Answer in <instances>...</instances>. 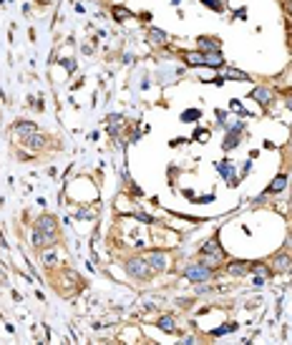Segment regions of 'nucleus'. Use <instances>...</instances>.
<instances>
[{"instance_id":"f257e3e1","label":"nucleus","mask_w":292,"mask_h":345,"mask_svg":"<svg viewBox=\"0 0 292 345\" xmlns=\"http://www.w3.org/2000/svg\"><path fill=\"white\" fill-rule=\"evenodd\" d=\"M56 242H58V219L53 214L38 217L33 225V247L46 250V247H56Z\"/></svg>"},{"instance_id":"f03ea898","label":"nucleus","mask_w":292,"mask_h":345,"mask_svg":"<svg viewBox=\"0 0 292 345\" xmlns=\"http://www.w3.org/2000/svg\"><path fill=\"white\" fill-rule=\"evenodd\" d=\"M214 275H217V270L214 267H209L204 265L202 259L199 262H192V265H186L184 270H181V277L184 280H189V282H209V280H214Z\"/></svg>"},{"instance_id":"7ed1b4c3","label":"nucleus","mask_w":292,"mask_h":345,"mask_svg":"<svg viewBox=\"0 0 292 345\" xmlns=\"http://www.w3.org/2000/svg\"><path fill=\"white\" fill-rule=\"evenodd\" d=\"M199 257H202V262L204 265H209V267H219L222 262H224V250L219 247V234H214L209 242H206L204 247L199 250Z\"/></svg>"},{"instance_id":"20e7f679","label":"nucleus","mask_w":292,"mask_h":345,"mask_svg":"<svg viewBox=\"0 0 292 345\" xmlns=\"http://www.w3.org/2000/svg\"><path fill=\"white\" fill-rule=\"evenodd\" d=\"M123 270H126L134 280H139V282H146V280L154 277V270L149 267L146 257H126L123 259Z\"/></svg>"},{"instance_id":"39448f33","label":"nucleus","mask_w":292,"mask_h":345,"mask_svg":"<svg viewBox=\"0 0 292 345\" xmlns=\"http://www.w3.org/2000/svg\"><path fill=\"white\" fill-rule=\"evenodd\" d=\"M144 257H146V262H149V267L154 270V275L166 272V270L172 267V257H169L166 252H161V250H151V252H146Z\"/></svg>"},{"instance_id":"423d86ee","label":"nucleus","mask_w":292,"mask_h":345,"mask_svg":"<svg viewBox=\"0 0 292 345\" xmlns=\"http://www.w3.org/2000/svg\"><path fill=\"white\" fill-rule=\"evenodd\" d=\"M249 265H252V262L232 259V262H227V265H224V272H227L230 277H247V275H249Z\"/></svg>"},{"instance_id":"0eeeda50","label":"nucleus","mask_w":292,"mask_h":345,"mask_svg":"<svg viewBox=\"0 0 292 345\" xmlns=\"http://www.w3.org/2000/svg\"><path fill=\"white\" fill-rule=\"evenodd\" d=\"M23 146H26V149H30V151H43V149L48 146V139H46L40 131H35V134H30V136H26V139H23Z\"/></svg>"},{"instance_id":"6e6552de","label":"nucleus","mask_w":292,"mask_h":345,"mask_svg":"<svg viewBox=\"0 0 292 345\" xmlns=\"http://www.w3.org/2000/svg\"><path fill=\"white\" fill-rule=\"evenodd\" d=\"M287 270H292V257L287 252H277L272 257V272H287Z\"/></svg>"},{"instance_id":"1a4fd4ad","label":"nucleus","mask_w":292,"mask_h":345,"mask_svg":"<svg viewBox=\"0 0 292 345\" xmlns=\"http://www.w3.org/2000/svg\"><path fill=\"white\" fill-rule=\"evenodd\" d=\"M146 38H149V43H151L154 48H161V46H166V40H169V35H166L161 28H156V26H151V28H149Z\"/></svg>"},{"instance_id":"9d476101","label":"nucleus","mask_w":292,"mask_h":345,"mask_svg":"<svg viewBox=\"0 0 292 345\" xmlns=\"http://www.w3.org/2000/svg\"><path fill=\"white\" fill-rule=\"evenodd\" d=\"M197 43H199V51H202V53H214V51L222 48L219 38H214V35H209V38H206V35H199Z\"/></svg>"},{"instance_id":"9b49d317","label":"nucleus","mask_w":292,"mask_h":345,"mask_svg":"<svg viewBox=\"0 0 292 345\" xmlns=\"http://www.w3.org/2000/svg\"><path fill=\"white\" fill-rule=\"evenodd\" d=\"M249 96H252L255 101H260V104H262V106H264V109H267V106L272 104V98H275V93H272V88H267V86H257V88H255V91H252V93H249Z\"/></svg>"},{"instance_id":"f8f14e48","label":"nucleus","mask_w":292,"mask_h":345,"mask_svg":"<svg viewBox=\"0 0 292 345\" xmlns=\"http://www.w3.org/2000/svg\"><path fill=\"white\" fill-rule=\"evenodd\" d=\"M242 131H244V124H234L232 129H230V131H227V136H224V149H234V146H237V141H239V134H242Z\"/></svg>"},{"instance_id":"ddd939ff","label":"nucleus","mask_w":292,"mask_h":345,"mask_svg":"<svg viewBox=\"0 0 292 345\" xmlns=\"http://www.w3.org/2000/svg\"><path fill=\"white\" fill-rule=\"evenodd\" d=\"M181 58H184V63H186V66H194V68L204 66V53H202V51H184Z\"/></svg>"},{"instance_id":"4468645a","label":"nucleus","mask_w":292,"mask_h":345,"mask_svg":"<svg viewBox=\"0 0 292 345\" xmlns=\"http://www.w3.org/2000/svg\"><path fill=\"white\" fill-rule=\"evenodd\" d=\"M285 187H287V174H277V176L272 179V184L267 187L264 197H267V194H280V192H282Z\"/></svg>"},{"instance_id":"2eb2a0df","label":"nucleus","mask_w":292,"mask_h":345,"mask_svg":"<svg viewBox=\"0 0 292 345\" xmlns=\"http://www.w3.org/2000/svg\"><path fill=\"white\" fill-rule=\"evenodd\" d=\"M13 131H15L18 136H23V139H26V136H30V134H35V131H38V126H35L33 121H18V124L13 126Z\"/></svg>"},{"instance_id":"dca6fc26","label":"nucleus","mask_w":292,"mask_h":345,"mask_svg":"<svg viewBox=\"0 0 292 345\" xmlns=\"http://www.w3.org/2000/svg\"><path fill=\"white\" fill-rule=\"evenodd\" d=\"M106 126H109V134H111V136H118V131H121V126H123V116L121 114L106 116Z\"/></svg>"},{"instance_id":"f3484780","label":"nucleus","mask_w":292,"mask_h":345,"mask_svg":"<svg viewBox=\"0 0 292 345\" xmlns=\"http://www.w3.org/2000/svg\"><path fill=\"white\" fill-rule=\"evenodd\" d=\"M217 169H219V174H222L224 179H230V184H232V187L237 184V176H234V167H232V161H222V164H219Z\"/></svg>"},{"instance_id":"a211bd4d","label":"nucleus","mask_w":292,"mask_h":345,"mask_svg":"<svg viewBox=\"0 0 292 345\" xmlns=\"http://www.w3.org/2000/svg\"><path fill=\"white\" fill-rule=\"evenodd\" d=\"M249 272H252V275H260V277H272V275H275L272 267H267L262 262H252V265H249Z\"/></svg>"},{"instance_id":"6ab92c4d","label":"nucleus","mask_w":292,"mask_h":345,"mask_svg":"<svg viewBox=\"0 0 292 345\" xmlns=\"http://www.w3.org/2000/svg\"><path fill=\"white\" fill-rule=\"evenodd\" d=\"M222 63H224V58L219 51H214V53H204V66L209 68H222Z\"/></svg>"},{"instance_id":"aec40b11","label":"nucleus","mask_w":292,"mask_h":345,"mask_svg":"<svg viewBox=\"0 0 292 345\" xmlns=\"http://www.w3.org/2000/svg\"><path fill=\"white\" fill-rule=\"evenodd\" d=\"M159 330H166V333H176V322H174V317L172 315H164V317H159Z\"/></svg>"},{"instance_id":"412c9836","label":"nucleus","mask_w":292,"mask_h":345,"mask_svg":"<svg viewBox=\"0 0 292 345\" xmlns=\"http://www.w3.org/2000/svg\"><path fill=\"white\" fill-rule=\"evenodd\" d=\"M224 78H232V81H247V84L252 81L247 73H242V71H237V68H227V71H224Z\"/></svg>"},{"instance_id":"4be33fe9","label":"nucleus","mask_w":292,"mask_h":345,"mask_svg":"<svg viewBox=\"0 0 292 345\" xmlns=\"http://www.w3.org/2000/svg\"><path fill=\"white\" fill-rule=\"evenodd\" d=\"M40 259H43V265H46V267H53V265L58 262L56 252H53V247H46V250H43V255H40Z\"/></svg>"},{"instance_id":"5701e85b","label":"nucleus","mask_w":292,"mask_h":345,"mask_svg":"<svg viewBox=\"0 0 292 345\" xmlns=\"http://www.w3.org/2000/svg\"><path fill=\"white\" fill-rule=\"evenodd\" d=\"M204 5H209L212 10H217V13H222V5H219V0H202Z\"/></svg>"},{"instance_id":"b1692460","label":"nucleus","mask_w":292,"mask_h":345,"mask_svg":"<svg viewBox=\"0 0 292 345\" xmlns=\"http://www.w3.org/2000/svg\"><path fill=\"white\" fill-rule=\"evenodd\" d=\"M181 118H184V121H194V118H199V111H184Z\"/></svg>"},{"instance_id":"393cba45","label":"nucleus","mask_w":292,"mask_h":345,"mask_svg":"<svg viewBox=\"0 0 292 345\" xmlns=\"http://www.w3.org/2000/svg\"><path fill=\"white\" fill-rule=\"evenodd\" d=\"M116 15H118V18H123V15L129 18V10H123V8H116Z\"/></svg>"},{"instance_id":"a878e982","label":"nucleus","mask_w":292,"mask_h":345,"mask_svg":"<svg viewBox=\"0 0 292 345\" xmlns=\"http://www.w3.org/2000/svg\"><path fill=\"white\" fill-rule=\"evenodd\" d=\"M255 285H257V288H262V285H264V277H260V275H257V277H255Z\"/></svg>"},{"instance_id":"bb28decb","label":"nucleus","mask_w":292,"mask_h":345,"mask_svg":"<svg viewBox=\"0 0 292 345\" xmlns=\"http://www.w3.org/2000/svg\"><path fill=\"white\" fill-rule=\"evenodd\" d=\"M285 10H287V15L292 18V0H287V5H285Z\"/></svg>"},{"instance_id":"cd10ccee","label":"nucleus","mask_w":292,"mask_h":345,"mask_svg":"<svg viewBox=\"0 0 292 345\" xmlns=\"http://www.w3.org/2000/svg\"><path fill=\"white\" fill-rule=\"evenodd\" d=\"M287 109L292 111V96H287Z\"/></svg>"},{"instance_id":"c85d7f7f","label":"nucleus","mask_w":292,"mask_h":345,"mask_svg":"<svg viewBox=\"0 0 292 345\" xmlns=\"http://www.w3.org/2000/svg\"><path fill=\"white\" fill-rule=\"evenodd\" d=\"M290 51H292V28H290Z\"/></svg>"},{"instance_id":"c756f323","label":"nucleus","mask_w":292,"mask_h":345,"mask_svg":"<svg viewBox=\"0 0 292 345\" xmlns=\"http://www.w3.org/2000/svg\"><path fill=\"white\" fill-rule=\"evenodd\" d=\"M290 131H292V129H290Z\"/></svg>"}]
</instances>
